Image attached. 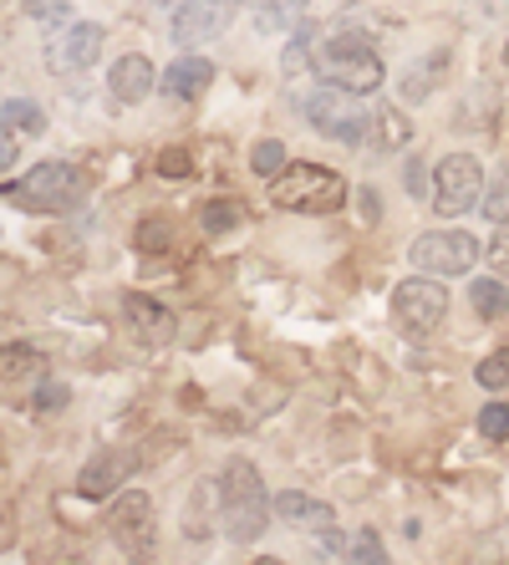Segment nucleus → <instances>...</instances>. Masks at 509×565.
Masks as SVG:
<instances>
[{
    "label": "nucleus",
    "mask_w": 509,
    "mask_h": 565,
    "mask_svg": "<svg viewBox=\"0 0 509 565\" xmlns=\"http://www.w3.org/2000/svg\"><path fill=\"white\" fill-rule=\"evenodd\" d=\"M92 189V173H82L77 163H36L31 173H21V184L6 179V199H11L15 210H31V214H62L72 204H82Z\"/></svg>",
    "instance_id": "1"
},
{
    "label": "nucleus",
    "mask_w": 509,
    "mask_h": 565,
    "mask_svg": "<svg viewBox=\"0 0 509 565\" xmlns=\"http://www.w3.org/2000/svg\"><path fill=\"white\" fill-rule=\"evenodd\" d=\"M316 72L327 82H341V87L357 97L382 93V77H388L378 46L367 36H357V31H331V36H321V46H316Z\"/></svg>",
    "instance_id": "2"
},
{
    "label": "nucleus",
    "mask_w": 509,
    "mask_h": 565,
    "mask_svg": "<svg viewBox=\"0 0 509 565\" xmlns=\"http://www.w3.org/2000/svg\"><path fill=\"white\" fill-rule=\"evenodd\" d=\"M271 204L296 214H331L347 204V179L327 163H290L271 179Z\"/></svg>",
    "instance_id": "3"
},
{
    "label": "nucleus",
    "mask_w": 509,
    "mask_h": 565,
    "mask_svg": "<svg viewBox=\"0 0 509 565\" xmlns=\"http://www.w3.org/2000/svg\"><path fill=\"white\" fill-rule=\"evenodd\" d=\"M224 489V535L235 540V545H250V540H261L265 530V510H271V494H265V479L255 473V463L250 459H235L230 469H224L220 479Z\"/></svg>",
    "instance_id": "4"
},
{
    "label": "nucleus",
    "mask_w": 509,
    "mask_h": 565,
    "mask_svg": "<svg viewBox=\"0 0 509 565\" xmlns=\"http://www.w3.org/2000/svg\"><path fill=\"white\" fill-rule=\"evenodd\" d=\"M300 113H306V122H311L321 138H331V143H362V132L372 128V118L362 113V97L347 93L341 82H327V77L306 93Z\"/></svg>",
    "instance_id": "5"
},
{
    "label": "nucleus",
    "mask_w": 509,
    "mask_h": 565,
    "mask_svg": "<svg viewBox=\"0 0 509 565\" xmlns=\"http://www.w3.org/2000/svg\"><path fill=\"white\" fill-rule=\"evenodd\" d=\"M448 316V290L444 276H407L403 286L392 290V321L407 331V337H428V331L444 327Z\"/></svg>",
    "instance_id": "6"
},
{
    "label": "nucleus",
    "mask_w": 509,
    "mask_h": 565,
    "mask_svg": "<svg viewBox=\"0 0 509 565\" xmlns=\"http://www.w3.org/2000/svg\"><path fill=\"white\" fill-rule=\"evenodd\" d=\"M407 260L418 265L423 276H469L474 260H484V245L469 230H428L413 239Z\"/></svg>",
    "instance_id": "7"
},
{
    "label": "nucleus",
    "mask_w": 509,
    "mask_h": 565,
    "mask_svg": "<svg viewBox=\"0 0 509 565\" xmlns=\"http://www.w3.org/2000/svg\"><path fill=\"white\" fill-rule=\"evenodd\" d=\"M103 525H107V535L118 540L128 555L153 551V535H158L153 494H148V489H123V494H113V504H107V514H103Z\"/></svg>",
    "instance_id": "8"
},
{
    "label": "nucleus",
    "mask_w": 509,
    "mask_h": 565,
    "mask_svg": "<svg viewBox=\"0 0 509 565\" xmlns=\"http://www.w3.org/2000/svg\"><path fill=\"white\" fill-rule=\"evenodd\" d=\"M484 169L474 153H448L433 173V210L438 214H469L474 204H484Z\"/></svg>",
    "instance_id": "9"
},
{
    "label": "nucleus",
    "mask_w": 509,
    "mask_h": 565,
    "mask_svg": "<svg viewBox=\"0 0 509 565\" xmlns=\"http://www.w3.org/2000/svg\"><path fill=\"white\" fill-rule=\"evenodd\" d=\"M240 6H230V0H183L179 11H173V41L179 46H199V41H214L224 26H230V15H235Z\"/></svg>",
    "instance_id": "10"
},
{
    "label": "nucleus",
    "mask_w": 509,
    "mask_h": 565,
    "mask_svg": "<svg viewBox=\"0 0 509 565\" xmlns=\"http://www.w3.org/2000/svg\"><path fill=\"white\" fill-rule=\"evenodd\" d=\"M97 52H103V26L77 21V26H66L62 41L46 46V66H52L56 77H66V72H82V66L97 62Z\"/></svg>",
    "instance_id": "11"
},
{
    "label": "nucleus",
    "mask_w": 509,
    "mask_h": 565,
    "mask_svg": "<svg viewBox=\"0 0 509 565\" xmlns=\"http://www.w3.org/2000/svg\"><path fill=\"white\" fill-rule=\"evenodd\" d=\"M214 82V66L204 62V56H179V62L158 77V93L169 97V103H194L199 93H210Z\"/></svg>",
    "instance_id": "12"
},
{
    "label": "nucleus",
    "mask_w": 509,
    "mask_h": 565,
    "mask_svg": "<svg viewBox=\"0 0 509 565\" xmlns=\"http://www.w3.org/2000/svg\"><path fill=\"white\" fill-rule=\"evenodd\" d=\"M123 473H128L123 454H97V459H87V469L77 473V494L82 500H113L123 484Z\"/></svg>",
    "instance_id": "13"
},
{
    "label": "nucleus",
    "mask_w": 509,
    "mask_h": 565,
    "mask_svg": "<svg viewBox=\"0 0 509 565\" xmlns=\"http://www.w3.org/2000/svg\"><path fill=\"white\" fill-rule=\"evenodd\" d=\"M153 62L148 56H118L113 62V72H107V87L123 97V103H144L148 93H153Z\"/></svg>",
    "instance_id": "14"
},
{
    "label": "nucleus",
    "mask_w": 509,
    "mask_h": 565,
    "mask_svg": "<svg viewBox=\"0 0 509 565\" xmlns=\"http://www.w3.org/2000/svg\"><path fill=\"white\" fill-rule=\"evenodd\" d=\"M123 311H128L132 331H138L144 342H153V347L173 342V316L163 311L158 301H148V296H128V301H123Z\"/></svg>",
    "instance_id": "15"
},
{
    "label": "nucleus",
    "mask_w": 509,
    "mask_h": 565,
    "mask_svg": "<svg viewBox=\"0 0 509 565\" xmlns=\"http://www.w3.org/2000/svg\"><path fill=\"white\" fill-rule=\"evenodd\" d=\"M275 514L280 520H290V525H316V530H327L337 514H331V504L311 500V494H300V489H286V494H275Z\"/></svg>",
    "instance_id": "16"
},
{
    "label": "nucleus",
    "mask_w": 509,
    "mask_h": 565,
    "mask_svg": "<svg viewBox=\"0 0 509 565\" xmlns=\"http://www.w3.org/2000/svg\"><path fill=\"white\" fill-rule=\"evenodd\" d=\"M407 143H413V122H407L403 107L372 113V148H378V153H403Z\"/></svg>",
    "instance_id": "17"
},
{
    "label": "nucleus",
    "mask_w": 509,
    "mask_h": 565,
    "mask_svg": "<svg viewBox=\"0 0 509 565\" xmlns=\"http://www.w3.org/2000/svg\"><path fill=\"white\" fill-rule=\"evenodd\" d=\"M0 372H6V377L11 382H41L46 377V356L36 352V347H6V352H0Z\"/></svg>",
    "instance_id": "18"
},
{
    "label": "nucleus",
    "mask_w": 509,
    "mask_h": 565,
    "mask_svg": "<svg viewBox=\"0 0 509 565\" xmlns=\"http://www.w3.org/2000/svg\"><path fill=\"white\" fill-rule=\"evenodd\" d=\"M0 122H6V132H21V138H36V132H46V113H41L36 103H26V97H6V107H0Z\"/></svg>",
    "instance_id": "19"
},
{
    "label": "nucleus",
    "mask_w": 509,
    "mask_h": 565,
    "mask_svg": "<svg viewBox=\"0 0 509 565\" xmlns=\"http://www.w3.org/2000/svg\"><path fill=\"white\" fill-rule=\"evenodd\" d=\"M469 306H474V316H484V321H499V316H509V290L499 286V280H474Z\"/></svg>",
    "instance_id": "20"
},
{
    "label": "nucleus",
    "mask_w": 509,
    "mask_h": 565,
    "mask_svg": "<svg viewBox=\"0 0 509 565\" xmlns=\"http://www.w3.org/2000/svg\"><path fill=\"white\" fill-rule=\"evenodd\" d=\"M316 46H321L316 26H296V31H290V46H286V56H280L286 77H300V66H316Z\"/></svg>",
    "instance_id": "21"
},
{
    "label": "nucleus",
    "mask_w": 509,
    "mask_h": 565,
    "mask_svg": "<svg viewBox=\"0 0 509 565\" xmlns=\"http://www.w3.org/2000/svg\"><path fill=\"white\" fill-rule=\"evenodd\" d=\"M204 230H210V235H224V230H235L240 224V214H245V204H240V199H210V204H204Z\"/></svg>",
    "instance_id": "22"
},
{
    "label": "nucleus",
    "mask_w": 509,
    "mask_h": 565,
    "mask_svg": "<svg viewBox=\"0 0 509 565\" xmlns=\"http://www.w3.org/2000/svg\"><path fill=\"white\" fill-rule=\"evenodd\" d=\"M300 15L290 11V6H280V0H261V11H255V31L261 36H275V31H296Z\"/></svg>",
    "instance_id": "23"
},
{
    "label": "nucleus",
    "mask_w": 509,
    "mask_h": 565,
    "mask_svg": "<svg viewBox=\"0 0 509 565\" xmlns=\"http://www.w3.org/2000/svg\"><path fill=\"white\" fill-rule=\"evenodd\" d=\"M474 382H479V387H489V393H505V387H509V347H499V352L484 356L479 372H474Z\"/></svg>",
    "instance_id": "24"
},
{
    "label": "nucleus",
    "mask_w": 509,
    "mask_h": 565,
    "mask_svg": "<svg viewBox=\"0 0 509 565\" xmlns=\"http://www.w3.org/2000/svg\"><path fill=\"white\" fill-rule=\"evenodd\" d=\"M484 214L495 224H509V163L489 179V189H484Z\"/></svg>",
    "instance_id": "25"
},
{
    "label": "nucleus",
    "mask_w": 509,
    "mask_h": 565,
    "mask_svg": "<svg viewBox=\"0 0 509 565\" xmlns=\"http://www.w3.org/2000/svg\"><path fill=\"white\" fill-rule=\"evenodd\" d=\"M250 169L261 173V179H275V173H286V148L275 143V138L255 143V148H250Z\"/></svg>",
    "instance_id": "26"
},
{
    "label": "nucleus",
    "mask_w": 509,
    "mask_h": 565,
    "mask_svg": "<svg viewBox=\"0 0 509 565\" xmlns=\"http://www.w3.org/2000/svg\"><path fill=\"white\" fill-rule=\"evenodd\" d=\"M479 434L489 438V444H505L509 438V403H489V408H479Z\"/></svg>",
    "instance_id": "27"
},
{
    "label": "nucleus",
    "mask_w": 509,
    "mask_h": 565,
    "mask_svg": "<svg viewBox=\"0 0 509 565\" xmlns=\"http://www.w3.org/2000/svg\"><path fill=\"white\" fill-rule=\"evenodd\" d=\"M158 173H163V179H189V173H194V158L183 153V148H163V153H158Z\"/></svg>",
    "instance_id": "28"
},
{
    "label": "nucleus",
    "mask_w": 509,
    "mask_h": 565,
    "mask_svg": "<svg viewBox=\"0 0 509 565\" xmlns=\"http://www.w3.org/2000/svg\"><path fill=\"white\" fill-rule=\"evenodd\" d=\"M26 15L41 21V26H56V21L72 15V6H66V0H26Z\"/></svg>",
    "instance_id": "29"
},
{
    "label": "nucleus",
    "mask_w": 509,
    "mask_h": 565,
    "mask_svg": "<svg viewBox=\"0 0 509 565\" xmlns=\"http://www.w3.org/2000/svg\"><path fill=\"white\" fill-rule=\"evenodd\" d=\"M163 245H169V224H163V220L138 224V250H144V255H158Z\"/></svg>",
    "instance_id": "30"
},
{
    "label": "nucleus",
    "mask_w": 509,
    "mask_h": 565,
    "mask_svg": "<svg viewBox=\"0 0 509 565\" xmlns=\"http://www.w3.org/2000/svg\"><path fill=\"white\" fill-rule=\"evenodd\" d=\"M66 397H72V393H66L62 382H46V377L36 382V413H56V408H66Z\"/></svg>",
    "instance_id": "31"
},
{
    "label": "nucleus",
    "mask_w": 509,
    "mask_h": 565,
    "mask_svg": "<svg viewBox=\"0 0 509 565\" xmlns=\"http://www.w3.org/2000/svg\"><path fill=\"white\" fill-rule=\"evenodd\" d=\"M352 561H362V565H382V561H388V551H382V540L372 535V530H362V535H357Z\"/></svg>",
    "instance_id": "32"
},
{
    "label": "nucleus",
    "mask_w": 509,
    "mask_h": 565,
    "mask_svg": "<svg viewBox=\"0 0 509 565\" xmlns=\"http://www.w3.org/2000/svg\"><path fill=\"white\" fill-rule=\"evenodd\" d=\"M484 260L495 270H509V224H495V239H489V255Z\"/></svg>",
    "instance_id": "33"
},
{
    "label": "nucleus",
    "mask_w": 509,
    "mask_h": 565,
    "mask_svg": "<svg viewBox=\"0 0 509 565\" xmlns=\"http://www.w3.org/2000/svg\"><path fill=\"white\" fill-rule=\"evenodd\" d=\"M321 555H347L352 561V545H347V535H337V530H321Z\"/></svg>",
    "instance_id": "34"
},
{
    "label": "nucleus",
    "mask_w": 509,
    "mask_h": 565,
    "mask_svg": "<svg viewBox=\"0 0 509 565\" xmlns=\"http://www.w3.org/2000/svg\"><path fill=\"white\" fill-rule=\"evenodd\" d=\"M423 173H428V169H423V163H418V158H413V163H407V179H403V184H407V194H428V179H423Z\"/></svg>",
    "instance_id": "35"
},
{
    "label": "nucleus",
    "mask_w": 509,
    "mask_h": 565,
    "mask_svg": "<svg viewBox=\"0 0 509 565\" xmlns=\"http://www.w3.org/2000/svg\"><path fill=\"white\" fill-rule=\"evenodd\" d=\"M0 163H6V173L15 169V132H6V143H0Z\"/></svg>",
    "instance_id": "36"
},
{
    "label": "nucleus",
    "mask_w": 509,
    "mask_h": 565,
    "mask_svg": "<svg viewBox=\"0 0 509 565\" xmlns=\"http://www.w3.org/2000/svg\"><path fill=\"white\" fill-rule=\"evenodd\" d=\"M280 6H290L296 15H306V0H280Z\"/></svg>",
    "instance_id": "37"
},
{
    "label": "nucleus",
    "mask_w": 509,
    "mask_h": 565,
    "mask_svg": "<svg viewBox=\"0 0 509 565\" xmlns=\"http://www.w3.org/2000/svg\"><path fill=\"white\" fill-rule=\"evenodd\" d=\"M505 72H509V41H505Z\"/></svg>",
    "instance_id": "38"
}]
</instances>
